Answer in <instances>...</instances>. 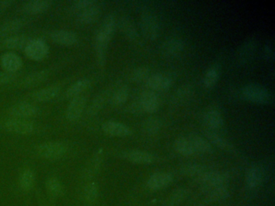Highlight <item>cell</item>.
<instances>
[{
  "label": "cell",
  "mask_w": 275,
  "mask_h": 206,
  "mask_svg": "<svg viewBox=\"0 0 275 206\" xmlns=\"http://www.w3.org/2000/svg\"><path fill=\"white\" fill-rule=\"evenodd\" d=\"M273 55V48H272L271 45H267L265 46V50H264V56H265V59H271Z\"/></svg>",
  "instance_id": "cell-48"
},
{
  "label": "cell",
  "mask_w": 275,
  "mask_h": 206,
  "mask_svg": "<svg viewBox=\"0 0 275 206\" xmlns=\"http://www.w3.org/2000/svg\"><path fill=\"white\" fill-rule=\"evenodd\" d=\"M32 38L25 35H12L5 38L2 42V47L8 49H25L32 40Z\"/></svg>",
  "instance_id": "cell-20"
},
{
  "label": "cell",
  "mask_w": 275,
  "mask_h": 206,
  "mask_svg": "<svg viewBox=\"0 0 275 206\" xmlns=\"http://www.w3.org/2000/svg\"><path fill=\"white\" fill-rule=\"evenodd\" d=\"M182 173L188 177H200L205 173V168L202 165L195 164V163H191V164H186L182 168Z\"/></svg>",
  "instance_id": "cell-37"
},
{
  "label": "cell",
  "mask_w": 275,
  "mask_h": 206,
  "mask_svg": "<svg viewBox=\"0 0 275 206\" xmlns=\"http://www.w3.org/2000/svg\"><path fill=\"white\" fill-rule=\"evenodd\" d=\"M16 77V74L8 72H0V86L10 83Z\"/></svg>",
  "instance_id": "cell-46"
},
{
  "label": "cell",
  "mask_w": 275,
  "mask_h": 206,
  "mask_svg": "<svg viewBox=\"0 0 275 206\" xmlns=\"http://www.w3.org/2000/svg\"><path fill=\"white\" fill-rule=\"evenodd\" d=\"M25 53L31 59L40 61L47 54V45L42 39H32L25 48Z\"/></svg>",
  "instance_id": "cell-10"
},
{
  "label": "cell",
  "mask_w": 275,
  "mask_h": 206,
  "mask_svg": "<svg viewBox=\"0 0 275 206\" xmlns=\"http://www.w3.org/2000/svg\"><path fill=\"white\" fill-rule=\"evenodd\" d=\"M3 128L7 132L18 135H29L36 129L35 124L31 121L22 118H11L3 124Z\"/></svg>",
  "instance_id": "cell-5"
},
{
  "label": "cell",
  "mask_w": 275,
  "mask_h": 206,
  "mask_svg": "<svg viewBox=\"0 0 275 206\" xmlns=\"http://www.w3.org/2000/svg\"><path fill=\"white\" fill-rule=\"evenodd\" d=\"M1 64L6 72L14 73L20 69L22 61L16 53H8L1 57Z\"/></svg>",
  "instance_id": "cell-19"
},
{
  "label": "cell",
  "mask_w": 275,
  "mask_h": 206,
  "mask_svg": "<svg viewBox=\"0 0 275 206\" xmlns=\"http://www.w3.org/2000/svg\"><path fill=\"white\" fill-rule=\"evenodd\" d=\"M49 76V71L41 70L31 73L27 77H24L21 81V87L25 88L36 87L38 85L46 80Z\"/></svg>",
  "instance_id": "cell-26"
},
{
  "label": "cell",
  "mask_w": 275,
  "mask_h": 206,
  "mask_svg": "<svg viewBox=\"0 0 275 206\" xmlns=\"http://www.w3.org/2000/svg\"><path fill=\"white\" fill-rule=\"evenodd\" d=\"M50 0H32L28 1L22 7V10L29 15H37L46 12L51 7Z\"/></svg>",
  "instance_id": "cell-16"
},
{
  "label": "cell",
  "mask_w": 275,
  "mask_h": 206,
  "mask_svg": "<svg viewBox=\"0 0 275 206\" xmlns=\"http://www.w3.org/2000/svg\"><path fill=\"white\" fill-rule=\"evenodd\" d=\"M86 102H87V99L85 97L82 95L72 98L66 109V113H65L66 118L70 122L78 119L84 113Z\"/></svg>",
  "instance_id": "cell-8"
},
{
  "label": "cell",
  "mask_w": 275,
  "mask_h": 206,
  "mask_svg": "<svg viewBox=\"0 0 275 206\" xmlns=\"http://www.w3.org/2000/svg\"><path fill=\"white\" fill-rule=\"evenodd\" d=\"M174 147L177 153L180 154L183 156H191L195 153V150L188 138H178L174 141Z\"/></svg>",
  "instance_id": "cell-27"
},
{
  "label": "cell",
  "mask_w": 275,
  "mask_h": 206,
  "mask_svg": "<svg viewBox=\"0 0 275 206\" xmlns=\"http://www.w3.org/2000/svg\"><path fill=\"white\" fill-rule=\"evenodd\" d=\"M129 97V90L127 87H121L118 89L111 97V103L114 106H121L127 101Z\"/></svg>",
  "instance_id": "cell-39"
},
{
  "label": "cell",
  "mask_w": 275,
  "mask_h": 206,
  "mask_svg": "<svg viewBox=\"0 0 275 206\" xmlns=\"http://www.w3.org/2000/svg\"><path fill=\"white\" fill-rule=\"evenodd\" d=\"M98 192L99 190L97 184L95 182L89 183L88 185H86L84 189V197L87 201L93 202L97 198Z\"/></svg>",
  "instance_id": "cell-41"
},
{
  "label": "cell",
  "mask_w": 275,
  "mask_h": 206,
  "mask_svg": "<svg viewBox=\"0 0 275 206\" xmlns=\"http://www.w3.org/2000/svg\"><path fill=\"white\" fill-rule=\"evenodd\" d=\"M100 14V8L97 4L82 11L77 14V21L81 24H89L97 20Z\"/></svg>",
  "instance_id": "cell-22"
},
{
  "label": "cell",
  "mask_w": 275,
  "mask_h": 206,
  "mask_svg": "<svg viewBox=\"0 0 275 206\" xmlns=\"http://www.w3.org/2000/svg\"><path fill=\"white\" fill-rule=\"evenodd\" d=\"M121 28L125 36L130 40H136L138 37V33L134 23L129 18L123 17L121 19Z\"/></svg>",
  "instance_id": "cell-32"
},
{
  "label": "cell",
  "mask_w": 275,
  "mask_h": 206,
  "mask_svg": "<svg viewBox=\"0 0 275 206\" xmlns=\"http://www.w3.org/2000/svg\"><path fill=\"white\" fill-rule=\"evenodd\" d=\"M219 77H220L219 66L213 65L209 67L204 74V80H203L204 87L208 89L212 88L217 83Z\"/></svg>",
  "instance_id": "cell-31"
},
{
  "label": "cell",
  "mask_w": 275,
  "mask_h": 206,
  "mask_svg": "<svg viewBox=\"0 0 275 206\" xmlns=\"http://www.w3.org/2000/svg\"><path fill=\"white\" fill-rule=\"evenodd\" d=\"M229 192L228 189L224 186L216 187L213 189H208V196H207V200L209 202H216L220 200H225L228 198Z\"/></svg>",
  "instance_id": "cell-33"
},
{
  "label": "cell",
  "mask_w": 275,
  "mask_h": 206,
  "mask_svg": "<svg viewBox=\"0 0 275 206\" xmlns=\"http://www.w3.org/2000/svg\"><path fill=\"white\" fill-rule=\"evenodd\" d=\"M102 158H103V150H98L95 152V155L91 159V163H90L89 167L87 169V174L91 176V175L95 174L99 169V166L101 164Z\"/></svg>",
  "instance_id": "cell-40"
},
{
  "label": "cell",
  "mask_w": 275,
  "mask_h": 206,
  "mask_svg": "<svg viewBox=\"0 0 275 206\" xmlns=\"http://www.w3.org/2000/svg\"><path fill=\"white\" fill-rule=\"evenodd\" d=\"M257 49V42L254 39L246 40L240 48L238 51V61L241 64L247 63L255 54Z\"/></svg>",
  "instance_id": "cell-17"
},
{
  "label": "cell",
  "mask_w": 275,
  "mask_h": 206,
  "mask_svg": "<svg viewBox=\"0 0 275 206\" xmlns=\"http://www.w3.org/2000/svg\"><path fill=\"white\" fill-rule=\"evenodd\" d=\"M104 102H105L104 95H100L96 97L91 103V106H90L89 109L87 110V114L89 116H93L97 114L98 112L103 108Z\"/></svg>",
  "instance_id": "cell-42"
},
{
  "label": "cell",
  "mask_w": 275,
  "mask_h": 206,
  "mask_svg": "<svg viewBox=\"0 0 275 206\" xmlns=\"http://www.w3.org/2000/svg\"><path fill=\"white\" fill-rule=\"evenodd\" d=\"M114 29L115 18L112 15H109L103 20L95 37V53L99 66L103 67L105 65L107 45L111 40Z\"/></svg>",
  "instance_id": "cell-1"
},
{
  "label": "cell",
  "mask_w": 275,
  "mask_h": 206,
  "mask_svg": "<svg viewBox=\"0 0 275 206\" xmlns=\"http://www.w3.org/2000/svg\"><path fill=\"white\" fill-rule=\"evenodd\" d=\"M141 108L148 113H154L159 107V99L156 94L152 91L143 93L141 97Z\"/></svg>",
  "instance_id": "cell-18"
},
{
  "label": "cell",
  "mask_w": 275,
  "mask_h": 206,
  "mask_svg": "<svg viewBox=\"0 0 275 206\" xmlns=\"http://www.w3.org/2000/svg\"><path fill=\"white\" fill-rule=\"evenodd\" d=\"M187 192L186 189H180L174 191L170 197L166 200L164 206H176L186 199Z\"/></svg>",
  "instance_id": "cell-36"
},
{
  "label": "cell",
  "mask_w": 275,
  "mask_h": 206,
  "mask_svg": "<svg viewBox=\"0 0 275 206\" xmlns=\"http://www.w3.org/2000/svg\"><path fill=\"white\" fill-rule=\"evenodd\" d=\"M90 84H91V81H90L89 79H80V80H77L76 83L72 84L67 89V91L65 92V96L67 98H70V99L80 96L81 93L84 92L89 87Z\"/></svg>",
  "instance_id": "cell-29"
},
{
  "label": "cell",
  "mask_w": 275,
  "mask_h": 206,
  "mask_svg": "<svg viewBox=\"0 0 275 206\" xmlns=\"http://www.w3.org/2000/svg\"><path fill=\"white\" fill-rule=\"evenodd\" d=\"M50 36L53 42L62 46H72L77 42V35L71 31L66 30H56L50 32Z\"/></svg>",
  "instance_id": "cell-13"
},
{
  "label": "cell",
  "mask_w": 275,
  "mask_h": 206,
  "mask_svg": "<svg viewBox=\"0 0 275 206\" xmlns=\"http://www.w3.org/2000/svg\"><path fill=\"white\" fill-rule=\"evenodd\" d=\"M185 45L179 38H170L163 43L162 52L163 55L169 58L178 57L184 50Z\"/></svg>",
  "instance_id": "cell-11"
},
{
  "label": "cell",
  "mask_w": 275,
  "mask_h": 206,
  "mask_svg": "<svg viewBox=\"0 0 275 206\" xmlns=\"http://www.w3.org/2000/svg\"><path fill=\"white\" fill-rule=\"evenodd\" d=\"M102 129L106 135L113 137H126L132 134V131L129 127L116 121H107L104 122L102 126Z\"/></svg>",
  "instance_id": "cell-9"
},
{
  "label": "cell",
  "mask_w": 275,
  "mask_h": 206,
  "mask_svg": "<svg viewBox=\"0 0 275 206\" xmlns=\"http://www.w3.org/2000/svg\"><path fill=\"white\" fill-rule=\"evenodd\" d=\"M149 77V71L146 67H140L134 69L131 74V79L135 83H141L143 80H147Z\"/></svg>",
  "instance_id": "cell-44"
},
{
  "label": "cell",
  "mask_w": 275,
  "mask_h": 206,
  "mask_svg": "<svg viewBox=\"0 0 275 206\" xmlns=\"http://www.w3.org/2000/svg\"><path fill=\"white\" fill-rule=\"evenodd\" d=\"M172 181L173 177L170 173H154L148 178L147 187L151 190H159L170 185Z\"/></svg>",
  "instance_id": "cell-12"
},
{
  "label": "cell",
  "mask_w": 275,
  "mask_h": 206,
  "mask_svg": "<svg viewBox=\"0 0 275 206\" xmlns=\"http://www.w3.org/2000/svg\"><path fill=\"white\" fill-rule=\"evenodd\" d=\"M60 91L61 87L59 86H52L34 92L32 95V98L37 102H49L58 96Z\"/></svg>",
  "instance_id": "cell-23"
},
{
  "label": "cell",
  "mask_w": 275,
  "mask_h": 206,
  "mask_svg": "<svg viewBox=\"0 0 275 206\" xmlns=\"http://www.w3.org/2000/svg\"><path fill=\"white\" fill-rule=\"evenodd\" d=\"M8 113L15 118L26 119L37 115L40 113V109L38 108L36 105L31 104L28 102H20L12 106L8 110Z\"/></svg>",
  "instance_id": "cell-6"
},
{
  "label": "cell",
  "mask_w": 275,
  "mask_h": 206,
  "mask_svg": "<svg viewBox=\"0 0 275 206\" xmlns=\"http://www.w3.org/2000/svg\"><path fill=\"white\" fill-rule=\"evenodd\" d=\"M192 92H193V91H192V88L190 86H188V85L183 86V87L178 89L177 92L175 93L174 98H173V102H174V104L184 103L190 98Z\"/></svg>",
  "instance_id": "cell-34"
},
{
  "label": "cell",
  "mask_w": 275,
  "mask_h": 206,
  "mask_svg": "<svg viewBox=\"0 0 275 206\" xmlns=\"http://www.w3.org/2000/svg\"><path fill=\"white\" fill-rule=\"evenodd\" d=\"M148 87L153 91H167L171 87L172 80L167 75L156 73L149 76L146 80Z\"/></svg>",
  "instance_id": "cell-14"
},
{
  "label": "cell",
  "mask_w": 275,
  "mask_h": 206,
  "mask_svg": "<svg viewBox=\"0 0 275 206\" xmlns=\"http://www.w3.org/2000/svg\"><path fill=\"white\" fill-rule=\"evenodd\" d=\"M263 179L262 170L257 166L250 168L246 173V182L248 188L250 189H256L259 186Z\"/></svg>",
  "instance_id": "cell-25"
},
{
  "label": "cell",
  "mask_w": 275,
  "mask_h": 206,
  "mask_svg": "<svg viewBox=\"0 0 275 206\" xmlns=\"http://www.w3.org/2000/svg\"><path fill=\"white\" fill-rule=\"evenodd\" d=\"M204 134H205V136H206L208 141L217 146L218 147H220V149L228 151H232L233 150L232 144L228 140H225L224 137H222L220 135L216 134V132H212V131H207Z\"/></svg>",
  "instance_id": "cell-30"
},
{
  "label": "cell",
  "mask_w": 275,
  "mask_h": 206,
  "mask_svg": "<svg viewBox=\"0 0 275 206\" xmlns=\"http://www.w3.org/2000/svg\"><path fill=\"white\" fill-rule=\"evenodd\" d=\"M68 151V147L62 142H47L36 147V153L44 159L57 160L63 157Z\"/></svg>",
  "instance_id": "cell-3"
},
{
  "label": "cell",
  "mask_w": 275,
  "mask_h": 206,
  "mask_svg": "<svg viewBox=\"0 0 275 206\" xmlns=\"http://www.w3.org/2000/svg\"><path fill=\"white\" fill-rule=\"evenodd\" d=\"M24 26V22L20 19L8 20L0 25V38H8L17 33Z\"/></svg>",
  "instance_id": "cell-21"
},
{
  "label": "cell",
  "mask_w": 275,
  "mask_h": 206,
  "mask_svg": "<svg viewBox=\"0 0 275 206\" xmlns=\"http://www.w3.org/2000/svg\"><path fill=\"white\" fill-rule=\"evenodd\" d=\"M242 96L249 102L257 104H269L273 96L267 89L259 84H249L242 90Z\"/></svg>",
  "instance_id": "cell-2"
},
{
  "label": "cell",
  "mask_w": 275,
  "mask_h": 206,
  "mask_svg": "<svg viewBox=\"0 0 275 206\" xmlns=\"http://www.w3.org/2000/svg\"><path fill=\"white\" fill-rule=\"evenodd\" d=\"M34 181H35V174L33 172L31 169H26L20 177V187L24 191L30 190L33 186Z\"/></svg>",
  "instance_id": "cell-35"
},
{
  "label": "cell",
  "mask_w": 275,
  "mask_h": 206,
  "mask_svg": "<svg viewBox=\"0 0 275 206\" xmlns=\"http://www.w3.org/2000/svg\"><path fill=\"white\" fill-rule=\"evenodd\" d=\"M161 129V122L156 118L147 119L143 125V131L148 136H154Z\"/></svg>",
  "instance_id": "cell-38"
},
{
  "label": "cell",
  "mask_w": 275,
  "mask_h": 206,
  "mask_svg": "<svg viewBox=\"0 0 275 206\" xmlns=\"http://www.w3.org/2000/svg\"><path fill=\"white\" fill-rule=\"evenodd\" d=\"M47 189L53 196H58L63 192V187L58 179L51 178L47 181Z\"/></svg>",
  "instance_id": "cell-43"
},
{
  "label": "cell",
  "mask_w": 275,
  "mask_h": 206,
  "mask_svg": "<svg viewBox=\"0 0 275 206\" xmlns=\"http://www.w3.org/2000/svg\"><path fill=\"white\" fill-rule=\"evenodd\" d=\"M200 182L208 189L216 187L224 186L228 181L227 175L220 172H205L201 177H199Z\"/></svg>",
  "instance_id": "cell-7"
},
{
  "label": "cell",
  "mask_w": 275,
  "mask_h": 206,
  "mask_svg": "<svg viewBox=\"0 0 275 206\" xmlns=\"http://www.w3.org/2000/svg\"><path fill=\"white\" fill-rule=\"evenodd\" d=\"M204 122L209 129L216 130L223 126L224 120L219 110L211 109L205 112L204 115Z\"/></svg>",
  "instance_id": "cell-24"
},
{
  "label": "cell",
  "mask_w": 275,
  "mask_h": 206,
  "mask_svg": "<svg viewBox=\"0 0 275 206\" xmlns=\"http://www.w3.org/2000/svg\"><path fill=\"white\" fill-rule=\"evenodd\" d=\"M123 155L125 159L137 164H151L155 161L154 155L146 151L135 150L127 151Z\"/></svg>",
  "instance_id": "cell-15"
},
{
  "label": "cell",
  "mask_w": 275,
  "mask_h": 206,
  "mask_svg": "<svg viewBox=\"0 0 275 206\" xmlns=\"http://www.w3.org/2000/svg\"><path fill=\"white\" fill-rule=\"evenodd\" d=\"M141 29L147 39L154 40L160 32V27L156 16L149 12H145L141 17Z\"/></svg>",
  "instance_id": "cell-4"
},
{
  "label": "cell",
  "mask_w": 275,
  "mask_h": 206,
  "mask_svg": "<svg viewBox=\"0 0 275 206\" xmlns=\"http://www.w3.org/2000/svg\"><path fill=\"white\" fill-rule=\"evenodd\" d=\"M13 4V1L11 0H4L0 2V15H2L4 12H6L9 7Z\"/></svg>",
  "instance_id": "cell-47"
},
{
  "label": "cell",
  "mask_w": 275,
  "mask_h": 206,
  "mask_svg": "<svg viewBox=\"0 0 275 206\" xmlns=\"http://www.w3.org/2000/svg\"><path fill=\"white\" fill-rule=\"evenodd\" d=\"M95 4H97L96 1L94 0H80L73 3L71 6V11L76 14L80 13L82 11L85 10L90 7L93 6Z\"/></svg>",
  "instance_id": "cell-45"
},
{
  "label": "cell",
  "mask_w": 275,
  "mask_h": 206,
  "mask_svg": "<svg viewBox=\"0 0 275 206\" xmlns=\"http://www.w3.org/2000/svg\"><path fill=\"white\" fill-rule=\"evenodd\" d=\"M193 147L196 151L202 153H211L212 151V147L208 140L204 139L202 136H198L195 134H191L188 138Z\"/></svg>",
  "instance_id": "cell-28"
}]
</instances>
